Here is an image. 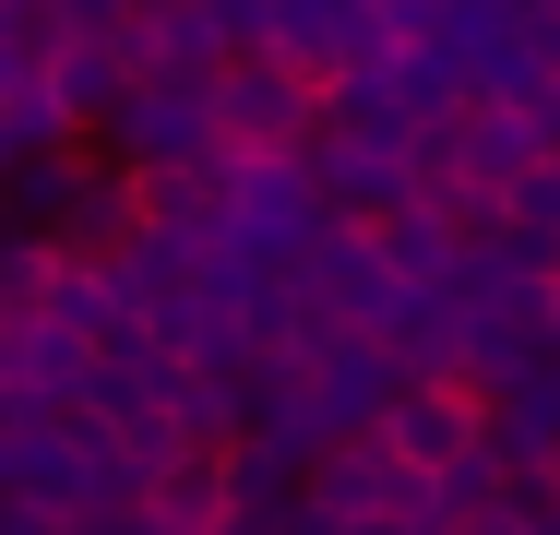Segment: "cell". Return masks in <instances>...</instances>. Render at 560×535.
<instances>
[{
    "label": "cell",
    "mask_w": 560,
    "mask_h": 535,
    "mask_svg": "<svg viewBox=\"0 0 560 535\" xmlns=\"http://www.w3.org/2000/svg\"><path fill=\"white\" fill-rule=\"evenodd\" d=\"M0 535H72V512H60V500H24V488H12V512H0Z\"/></svg>",
    "instance_id": "obj_7"
},
{
    "label": "cell",
    "mask_w": 560,
    "mask_h": 535,
    "mask_svg": "<svg viewBox=\"0 0 560 535\" xmlns=\"http://www.w3.org/2000/svg\"><path fill=\"white\" fill-rule=\"evenodd\" d=\"M489 428H501V405H489V393H477L465 369H418V381L394 393L382 440H394L406 464H430V476H442V464H465V452H477Z\"/></svg>",
    "instance_id": "obj_4"
},
{
    "label": "cell",
    "mask_w": 560,
    "mask_h": 535,
    "mask_svg": "<svg viewBox=\"0 0 560 535\" xmlns=\"http://www.w3.org/2000/svg\"><path fill=\"white\" fill-rule=\"evenodd\" d=\"M299 274H311V310L346 321V333H406V321H418V286L394 274L382 226H358V214H335V226H323V250H311Z\"/></svg>",
    "instance_id": "obj_2"
},
{
    "label": "cell",
    "mask_w": 560,
    "mask_h": 535,
    "mask_svg": "<svg viewBox=\"0 0 560 535\" xmlns=\"http://www.w3.org/2000/svg\"><path fill=\"white\" fill-rule=\"evenodd\" d=\"M119 155H131V167H191V155H226L215 72H143V84L119 96Z\"/></svg>",
    "instance_id": "obj_3"
},
{
    "label": "cell",
    "mask_w": 560,
    "mask_h": 535,
    "mask_svg": "<svg viewBox=\"0 0 560 535\" xmlns=\"http://www.w3.org/2000/svg\"><path fill=\"white\" fill-rule=\"evenodd\" d=\"M513 238H525V250H549V262H560V155H537V167L513 179Z\"/></svg>",
    "instance_id": "obj_6"
},
{
    "label": "cell",
    "mask_w": 560,
    "mask_h": 535,
    "mask_svg": "<svg viewBox=\"0 0 560 535\" xmlns=\"http://www.w3.org/2000/svg\"><path fill=\"white\" fill-rule=\"evenodd\" d=\"M215 119L238 155H311V131H323V96H311V60H287V48H238L215 72Z\"/></svg>",
    "instance_id": "obj_1"
},
{
    "label": "cell",
    "mask_w": 560,
    "mask_h": 535,
    "mask_svg": "<svg viewBox=\"0 0 560 535\" xmlns=\"http://www.w3.org/2000/svg\"><path fill=\"white\" fill-rule=\"evenodd\" d=\"M96 369V333H72L60 310H12L0 321V393L12 405H72Z\"/></svg>",
    "instance_id": "obj_5"
}]
</instances>
